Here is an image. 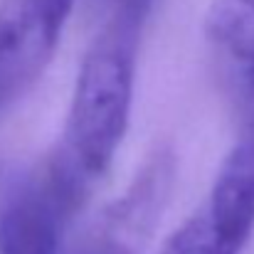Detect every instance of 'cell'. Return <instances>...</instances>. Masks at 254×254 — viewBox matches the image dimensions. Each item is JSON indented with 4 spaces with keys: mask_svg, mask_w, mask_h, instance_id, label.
<instances>
[{
    "mask_svg": "<svg viewBox=\"0 0 254 254\" xmlns=\"http://www.w3.org/2000/svg\"><path fill=\"white\" fill-rule=\"evenodd\" d=\"M175 180V153L168 146L148 153L124 192L89 225L74 254H143L168 205Z\"/></svg>",
    "mask_w": 254,
    "mask_h": 254,
    "instance_id": "cell-2",
    "label": "cell"
},
{
    "mask_svg": "<svg viewBox=\"0 0 254 254\" xmlns=\"http://www.w3.org/2000/svg\"><path fill=\"white\" fill-rule=\"evenodd\" d=\"M84 200L45 161L0 207V254H62L67 225Z\"/></svg>",
    "mask_w": 254,
    "mask_h": 254,
    "instance_id": "cell-3",
    "label": "cell"
},
{
    "mask_svg": "<svg viewBox=\"0 0 254 254\" xmlns=\"http://www.w3.org/2000/svg\"><path fill=\"white\" fill-rule=\"evenodd\" d=\"M217 254H242L254 232V138L230 151L207 200L192 215Z\"/></svg>",
    "mask_w": 254,
    "mask_h": 254,
    "instance_id": "cell-6",
    "label": "cell"
},
{
    "mask_svg": "<svg viewBox=\"0 0 254 254\" xmlns=\"http://www.w3.org/2000/svg\"><path fill=\"white\" fill-rule=\"evenodd\" d=\"M205 35L242 136L254 138V0H215L205 17Z\"/></svg>",
    "mask_w": 254,
    "mask_h": 254,
    "instance_id": "cell-5",
    "label": "cell"
},
{
    "mask_svg": "<svg viewBox=\"0 0 254 254\" xmlns=\"http://www.w3.org/2000/svg\"><path fill=\"white\" fill-rule=\"evenodd\" d=\"M148 7L151 0L116 2L82 60L64 131L47 158V166L84 197L126 138Z\"/></svg>",
    "mask_w": 254,
    "mask_h": 254,
    "instance_id": "cell-1",
    "label": "cell"
},
{
    "mask_svg": "<svg viewBox=\"0 0 254 254\" xmlns=\"http://www.w3.org/2000/svg\"><path fill=\"white\" fill-rule=\"evenodd\" d=\"M77 0H0V114L47 69Z\"/></svg>",
    "mask_w": 254,
    "mask_h": 254,
    "instance_id": "cell-4",
    "label": "cell"
}]
</instances>
